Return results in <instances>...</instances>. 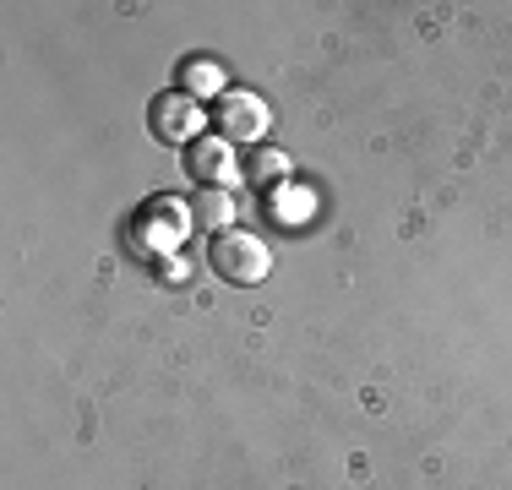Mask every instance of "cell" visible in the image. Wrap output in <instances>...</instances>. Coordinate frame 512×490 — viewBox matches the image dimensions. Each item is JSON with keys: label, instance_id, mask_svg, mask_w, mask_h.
I'll list each match as a JSON object with an SVG mask.
<instances>
[{"label": "cell", "instance_id": "8992f818", "mask_svg": "<svg viewBox=\"0 0 512 490\" xmlns=\"http://www.w3.org/2000/svg\"><path fill=\"white\" fill-rule=\"evenodd\" d=\"M229 218H235L229 191H202L197 202H191V224L197 229H229Z\"/></svg>", "mask_w": 512, "mask_h": 490}, {"label": "cell", "instance_id": "6da1fadb", "mask_svg": "<svg viewBox=\"0 0 512 490\" xmlns=\"http://www.w3.org/2000/svg\"><path fill=\"white\" fill-rule=\"evenodd\" d=\"M207 262H213V273H224L229 284H262V278L273 273L267 245L256 235H246V229H224V235L213 240V251H207Z\"/></svg>", "mask_w": 512, "mask_h": 490}, {"label": "cell", "instance_id": "3957f363", "mask_svg": "<svg viewBox=\"0 0 512 490\" xmlns=\"http://www.w3.org/2000/svg\"><path fill=\"white\" fill-rule=\"evenodd\" d=\"M186 169H191V180H197L202 191H224L229 180H235V147H229L224 137L191 142V153H186Z\"/></svg>", "mask_w": 512, "mask_h": 490}, {"label": "cell", "instance_id": "9c48e42d", "mask_svg": "<svg viewBox=\"0 0 512 490\" xmlns=\"http://www.w3.org/2000/svg\"><path fill=\"white\" fill-rule=\"evenodd\" d=\"M273 213L295 224V218H306V213H311V196H300L295 186H278V196H273Z\"/></svg>", "mask_w": 512, "mask_h": 490}, {"label": "cell", "instance_id": "5b68a950", "mask_svg": "<svg viewBox=\"0 0 512 490\" xmlns=\"http://www.w3.org/2000/svg\"><path fill=\"white\" fill-rule=\"evenodd\" d=\"M186 224H191V207L153 202L148 213L137 218V229H148V235H137V251H153V245H164V251H175V245L186 240Z\"/></svg>", "mask_w": 512, "mask_h": 490}, {"label": "cell", "instance_id": "7a4b0ae2", "mask_svg": "<svg viewBox=\"0 0 512 490\" xmlns=\"http://www.w3.org/2000/svg\"><path fill=\"white\" fill-rule=\"evenodd\" d=\"M267 126H273V115H267L262 98H251V93H224L218 98V137H224L229 147L235 142H262Z\"/></svg>", "mask_w": 512, "mask_h": 490}, {"label": "cell", "instance_id": "ba28073f", "mask_svg": "<svg viewBox=\"0 0 512 490\" xmlns=\"http://www.w3.org/2000/svg\"><path fill=\"white\" fill-rule=\"evenodd\" d=\"M273 175H289V158L273 153V147H262V153L251 158V186H262V180H273Z\"/></svg>", "mask_w": 512, "mask_h": 490}, {"label": "cell", "instance_id": "277c9868", "mask_svg": "<svg viewBox=\"0 0 512 490\" xmlns=\"http://www.w3.org/2000/svg\"><path fill=\"white\" fill-rule=\"evenodd\" d=\"M197 126H202V104L191 93H164V98H153V131L164 142H186V137H197Z\"/></svg>", "mask_w": 512, "mask_h": 490}, {"label": "cell", "instance_id": "52a82bcc", "mask_svg": "<svg viewBox=\"0 0 512 490\" xmlns=\"http://www.w3.org/2000/svg\"><path fill=\"white\" fill-rule=\"evenodd\" d=\"M180 77H186V88H191V98H207V93H218L224 88V71L213 66V60H186V71H180Z\"/></svg>", "mask_w": 512, "mask_h": 490}]
</instances>
